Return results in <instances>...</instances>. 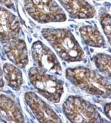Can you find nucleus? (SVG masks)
Instances as JSON below:
<instances>
[{
  "label": "nucleus",
  "instance_id": "nucleus-18",
  "mask_svg": "<svg viewBox=\"0 0 111 124\" xmlns=\"http://www.w3.org/2000/svg\"><path fill=\"white\" fill-rule=\"evenodd\" d=\"M6 122L5 121V120H3V119L2 118L1 116H0V123H5Z\"/></svg>",
  "mask_w": 111,
  "mask_h": 124
},
{
  "label": "nucleus",
  "instance_id": "nucleus-2",
  "mask_svg": "<svg viewBox=\"0 0 111 124\" xmlns=\"http://www.w3.org/2000/svg\"><path fill=\"white\" fill-rule=\"evenodd\" d=\"M66 77L71 83L91 94L110 96L111 83L102 75L88 68H68Z\"/></svg>",
  "mask_w": 111,
  "mask_h": 124
},
{
  "label": "nucleus",
  "instance_id": "nucleus-17",
  "mask_svg": "<svg viewBox=\"0 0 111 124\" xmlns=\"http://www.w3.org/2000/svg\"><path fill=\"white\" fill-rule=\"evenodd\" d=\"M4 86V82L3 79V71L0 65V91L2 90Z\"/></svg>",
  "mask_w": 111,
  "mask_h": 124
},
{
  "label": "nucleus",
  "instance_id": "nucleus-14",
  "mask_svg": "<svg viewBox=\"0 0 111 124\" xmlns=\"http://www.w3.org/2000/svg\"><path fill=\"white\" fill-rule=\"evenodd\" d=\"M94 62L96 67L102 73L111 77V58L110 55L97 54L94 57Z\"/></svg>",
  "mask_w": 111,
  "mask_h": 124
},
{
  "label": "nucleus",
  "instance_id": "nucleus-3",
  "mask_svg": "<svg viewBox=\"0 0 111 124\" xmlns=\"http://www.w3.org/2000/svg\"><path fill=\"white\" fill-rule=\"evenodd\" d=\"M37 67H32L28 72L32 85L40 94L49 101L57 103L64 92L63 82L54 76Z\"/></svg>",
  "mask_w": 111,
  "mask_h": 124
},
{
  "label": "nucleus",
  "instance_id": "nucleus-11",
  "mask_svg": "<svg viewBox=\"0 0 111 124\" xmlns=\"http://www.w3.org/2000/svg\"><path fill=\"white\" fill-rule=\"evenodd\" d=\"M0 113L8 121L24 122V116L19 106L13 99L5 95H0Z\"/></svg>",
  "mask_w": 111,
  "mask_h": 124
},
{
  "label": "nucleus",
  "instance_id": "nucleus-4",
  "mask_svg": "<svg viewBox=\"0 0 111 124\" xmlns=\"http://www.w3.org/2000/svg\"><path fill=\"white\" fill-rule=\"evenodd\" d=\"M67 118L73 123H101L102 118L96 108L78 96H70L63 106Z\"/></svg>",
  "mask_w": 111,
  "mask_h": 124
},
{
  "label": "nucleus",
  "instance_id": "nucleus-12",
  "mask_svg": "<svg viewBox=\"0 0 111 124\" xmlns=\"http://www.w3.org/2000/svg\"><path fill=\"white\" fill-rule=\"evenodd\" d=\"M80 32L84 42L87 45L96 48L104 46L105 41L100 31L91 25L81 27Z\"/></svg>",
  "mask_w": 111,
  "mask_h": 124
},
{
  "label": "nucleus",
  "instance_id": "nucleus-8",
  "mask_svg": "<svg viewBox=\"0 0 111 124\" xmlns=\"http://www.w3.org/2000/svg\"><path fill=\"white\" fill-rule=\"evenodd\" d=\"M20 32V27L17 17L0 6V41L6 44L18 38Z\"/></svg>",
  "mask_w": 111,
  "mask_h": 124
},
{
  "label": "nucleus",
  "instance_id": "nucleus-5",
  "mask_svg": "<svg viewBox=\"0 0 111 124\" xmlns=\"http://www.w3.org/2000/svg\"><path fill=\"white\" fill-rule=\"evenodd\" d=\"M24 6L29 16L40 23L63 22L67 19L64 10L54 0H25Z\"/></svg>",
  "mask_w": 111,
  "mask_h": 124
},
{
  "label": "nucleus",
  "instance_id": "nucleus-7",
  "mask_svg": "<svg viewBox=\"0 0 111 124\" xmlns=\"http://www.w3.org/2000/svg\"><path fill=\"white\" fill-rule=\"evenodd\" d=\"M26 103L40 123H62L60 117L51 107L36 93L28 92L25 94Z\"/></svg>",
  "mask_w": 111,
  "mask_h": 124
},
{
  "label": "nucleus",
  "instance_id": "nucleus-1",
  "mask_svg": "<svg viewBox=\"0 0 111 124\" xmlns=\"http://www.w3.org/2000/svg\"><path fill=\"white\" fill-rule=\"evenodd\" d=\"M42 34L63 61L74 62L84 60V51L69 30L45 28Z\"/></svg>",
  "mask_w": 111,
  "mask_h": 124
},
{
  "label": "nucleus",
  "instance_id": "nucleus-10",
  "mask_svg": "<svg viewBox=\"0 0 111 124\" xmlns=\"http://www.w3.org/2000/svg\"><path fill=\"white\" fill-rule=\"evenodd\" d=\"M58 0L70 16L74 18H92L95 14L94 8L85 0Z\"/></svg>",
  "mask_w": 111,
  "mask_h": 124
},
{
  "label": "nucleus",
  "instance_id": "nucleus-9",
  "mask_svg": "<svg viewBox=\"0 0 111 124\" xmlns=\"http://www.w3.org/2000/svg\"><path fill=\"white\" fill-rule=\"evenodd\" d=\"M8 58L20 68H25L28 62L27 48L26 43L18 38L6 43L4 48Z\"/></svg>",
  "mask_w": 111,
  "mask_h": 124
},
{
  "label": "nucleus",
  "instance_id": "nucleus-6",
  "mask_svg": "<svg viewBox=\"0 0 111 124\" xmlns=\"http://www.w3.org/2000/svg\"><path fill=\"white\" fill-rule=\"evenodd\" d=\"M31 51L33 59L40 69L50 73H62L61 66L56 55L41 41H38L34 43Z\"/></svg>",
  "mask_w": 111,
  "mask_h": 124
},
{
  "label": "nucleus",
  "instance_id": "nucleus-16",
  "mask_svg": "<svg viewBox=\"0 0 111 124\" xmlns=\"http://www.w3.org/2000/svg\"><path fill=\"white\" fill-rule=\"evenodd\" d=\"M104 110L107 117L111 120V103H109L106 105Z\"/></svg>",
  "mask_w": 111,
  "mask_h": 124
},
{
  "label": "nucleus",
  "instance_id": "nucleus-13",
  "mask_svg": "<svg viewBox=\"0 0 111 124\" xmlns=\"http://www.w3.org/2000/svg\"><path fill=\"white\" fill-rule=\"evenodd\" d=\"M3 69L8 85L14 90H20L23 83L21 71L17 67L8 63L4 64Z\"/></svg>",
  "mask_w": 111,
  "mask_h": 124
},
{
  "label": "nucleus",
  "instance_id": "nucleus-15",
  "mask_svg": "<svg viewBox=\"0 0 111 124\" xmlns=\"http://www.w3.org/2000/svg\"><path fill=\"white\" fill-rule=\"evenodd\" d=\"M100 21L103 30L108 39L109 42L111 40V16L107 13H104L100 17Z\"/></svg>",
  "mask_w": 111,
  "mask_h": 124
}]
</instances>
